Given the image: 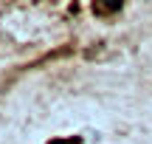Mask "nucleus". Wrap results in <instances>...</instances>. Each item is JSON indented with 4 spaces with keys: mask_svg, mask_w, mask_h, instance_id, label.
<instances>
[{
    "mask_svg": "<svg viewBox=\"0 0 152 144\" xmlns=\"http://www.w3.org/2000/svg\"><path fill=\"white\" fill-rule=\"evenodd\" d=\"M118 6H121V0H93L96 11H115Z\"/></svg>",
    "mask_w": 152,
    "mask_h": 144,
    "instance_id": "f257e3e1",
    "label": "nucleus"
},
{
    "mask_svg": "<svg viewBox=\"0 0 152 144\" xmlns=\"http://www.w3.org/2000/svg\"><path fill=\"white\" fill-rule=\"evenodd\" d=\"M54 144H79V139H68V141H54Z\"/></svg>",
    "mask_w": 152,
    "mask_h": 144,
    "instance_id": "f03ea898",
    "label": "nucleus"
}]
</instances>
